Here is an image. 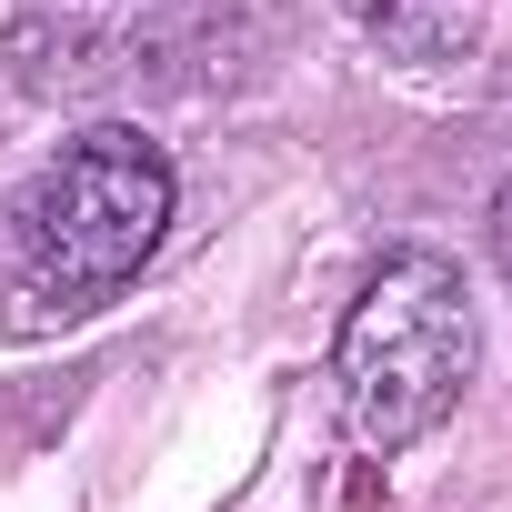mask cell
Returning <instances> with one entry per match:
<instances>
[{
	"label": "cell",
	"mask_w": 512,
	"mask_h": 512,
	"mask_svg": "<svg viewBox=\"0 0 512 512\" xmlns=\"http://www.w3.org/2000/svg\"><path fill=\"white\" fill-rule=\"evenodd\" d=\"M161 231H171V161H161V141H141L131 121H101V131L61 141L41 161V181L21 191V211H11L31 322L101 312L121 282H141Z\"/></svg>",
	"instance_id": "6da1fadb"
},
{
	"label": "cell",
	"mask_w": 512,
	"mask_h": 512,
	"mask_svg": "<svg viewBox=\"0 0 512 512\" xmlns=\"http://www.w3.org/2000/svg\"><path fill=\"white\" fill-rule=\"evenodd\" d=\"M472 292L442 251H392V262L362 282V302L342 312L332 342V382H342V432L362 452H412L422 432L452 422L462 382H472Z\"/></svg>",
	"instance_id": "7a4b0ae2"
},
{
	"label": "cell",
	"mask_w": 512,
	"mask_h": 512,
	"mask_svg": "<svg viewBox=\"0 0 512 512\" xmlns=\"http://www.w3.org/2000/svg\"><path fill=\"white\" fill-rule=\"evenodd\" d=\"M352 21L402 61H462L482 41V0H352Z\"/></svg>",
	"instance_id": "3957f363"
},
{
	"label": "cell",
	"mask_w": 512,
	"mask_h": 512,
	"mask_svg": "<svg viewBox=\"0 0 512 512\" xmlns=\"http://www.w3.org/2000/svg\"><path fill=\"white\" fill-rule=\"evenodd\" d=\"M492 251H502V272H512V181L492 191Z\"/></svg>",
	"instance_id": "277c9868"
}]
</instances>
